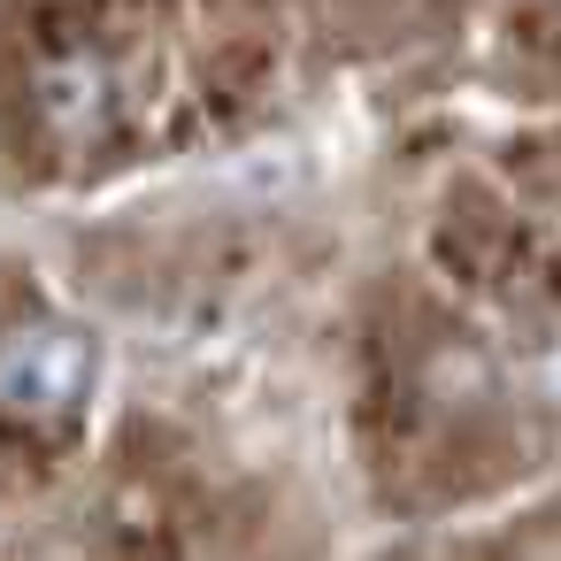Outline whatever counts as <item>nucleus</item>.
<instances>
[{
    "mask_svg": "<svg viewBox=\"0 0 561 561\" xmlns=\"http://www.w3.org/2000/svg\"><path fill=\"white\" fill-rule=\"evenodd\" d=\"M39 101H47V124H62V131H93V116H101V78H93L85 62H62V70L39 78Z\"/></svg>",
    "mask_w": 561,
    "mask_h": 561,
    "instance_id": "f03ea898",
    "label": "nucleus"
},
{
    "mask_svg": "<svg viewBox=\"0 0 561 561\" xmlns=\"http://www.w3.org/2000/svg\"><path fill=\"white\" fill-rule=\"evenodd\" d=\"M93 392V339L78 323L32 316L0 331V415L24 431H55Z\"/></svg>",
    "mask_w": 561,
    "mask_h": 561,
    "instance_id": "f257e3e1",
    "label": "nucleus"
},
{
    "mask_svg": "<svg viewBox=\"0 0 561 561\" xmlns=\"http://www.w3.org/2000/svg\"><path fill=\"white\" fill-rule=\"evenodd\" d=\"M530 385H538V392L561 408V323H553V331H546V346L530 354Z\"/></svg>",
    "mask_w": 561,
    "mask_h": 561,
    "instance_id": "7ed1b4c3",
    "label": "nucleus"
}]
</instances>
